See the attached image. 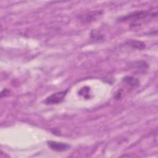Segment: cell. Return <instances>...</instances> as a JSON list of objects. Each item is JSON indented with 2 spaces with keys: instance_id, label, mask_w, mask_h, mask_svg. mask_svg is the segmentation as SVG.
<instances>
[{
  "instance_id": "obj_2",
  "label": "cell",
  "mask_w": 158,
  "mask_h": 158,
  "mask_svg": "<svg viewBox=\"0 0 158 158\" xmlns=\"http://www.w3.org/2000/svg\"><path fill=\"white\" fill-rule=\"evenodd\" d=\"M69 89H67L52 94L46 98L44 101V103L46 104H57L60 103L63 101Z\"/></svg>"
},
{
  "instance_id": "obj_4",
  "label": "cell",
  "mask_w": 158,
  "mask_h": 158,
  "mask_svg": "<svg viewBox=\"0 0 158 158\" xmlns=\"http://www.w3.org/2000/svg\"><path fill=\"white\" fill-rule=\"evenodd\" d=\"M123 81L131 87H136L139 86V80L137 78L131 76H127L124 77L123 78Z\"/></svg>"
},
{
  "instance_id": "obj_6",
  "label": "cell",
  "mask_w": 158,
  "mask_h": 158,
  "mask_svg": "<svg viewBox=\"0 0 158 158\" xmlns=\"http://www.w3.org/2000/svg\"><path fill=\"white\" fill-rule=\"evenodd\" d=\"M89 88L88 87L85 86L80 90V91L78 92V94H80V95L83 96L85 98H87L89 97Z\"/></svg>"
},
{
  "instance_id": "obj_3",
  "label": "cell",
  "mask_w": 158,
  "mask_h": 158,
  "mask_svg": "<svg viewBox=\"0 0 158 158\" xmlns=\"http://www.w3.org/2000/svg\"><path fill=\"white\" fill-rule=\"evenodd\" d=\"M48 146L53 151L56 152H63L69 149L70 146L65 143L57 142L54 141H47Z\"/></svg>"
},
{
  "instance_id": "obj_5",
  "label": "cell",
  "mask_w": 158,
  "mask_h": 158,
  "mask_svg": "<svg viewBox=\"0 0 158 158\" xmlns=\"http://www.w3.org/2000/svg\"><path fill=\"white\" fill-rule=\"evenodd\" d=\"M129 44L133 48L137 49H143L145 48V44L144 43L139 41H131L129 42Z\"/></svg>"
},
{
  "instance_id": "obj_1",
  "label": "cell",
  "mask_w": 158,
  "mask_h": 158,
  "mask_svg": "<svg viewBox=\"0 0 158 158\" xmlns=\"http://www.w3.org/2000/svg\"><path fill=\"white\" fill-rule=\"evenodd\" d=\"M154 15L155 16L157 15L156 13H151L148 10H140V11H135L133 12H131L127 15L120 17L118 19V21H126L128 20H133V19H144L147 17L151 16L153 17Z\"/></svg>"
}]
</instances>
